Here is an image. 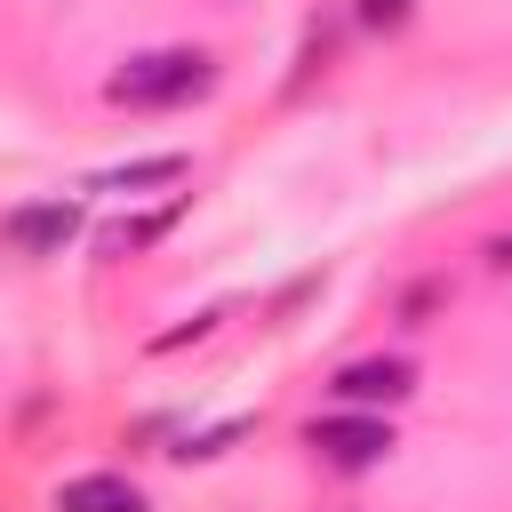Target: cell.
Here are the masks:
<instances>
[{
	"instance_id": "6",
	"label": "cell",
	"mask_w": 512,
	"mask_h": 512,
	"mask_svg": "<svg viewBox=\"0 0 512 512\" xmlns=\"http://www.w3.org/2000/svg\"><path fill=\"white\" fill-rule=\"evenodd\" d=\"M176 216H184V192H176L168 208H152V216H120V224H104V256H144L160 232H176Z\"/></svg>"
},
{
	"instance_id": "5",
	"label": "cell",
	"mask_w": 512,
	"mask_h": 512,
	"mask_svg": "<svg viewBox=\"0 0 512 512\" xmlns=\"http://www.w3.org/2000/svg\"><path fill=\"white\" fill-rule=\"evenodd\" d=\"M56 512H152L128 472H72L56 488Z\"/></svg>"
},
{
	"instance_id": "4",
	"label": "cell",
	"mask_w": 512,
	"mask_h": 512,
	"mask_svg": "<svg viewBox=\"0 0 512 512\" xmlns=\"http://www.w3.org/2000/svg\"><path fill=\"white\" fill-rule=\"evenodd\" d=\"M80 232V208L56 192V200H24V208H8L0 216V240L8 248H24V256H64V240Z\"/></svg>"
},
{
	"instance_id": "3",
	"label": "cell",
	"mask_w": 512,
	"mask_h": 512,
	"mask_svg": "<svg viewBox=\"0 0 512 512\" xmlns=\"http://www.w3.org/2000/svg\"><path fill=\"white\" fill-rule=\"evenodd\" d=\"M328 392L344 400V408H392V400H408L416 392V368L400 360V352H376V360H344L336 376H328Z\"/></svg>"
},
{
	"instance_id": "7",
	"label": "cell",
	"mask_w": 512,
	"mask_h": 512,
	"mask_svg": "<svg viewBox=\"0 0 512 512\" xmlns=\"http://www.w3.org/2000/svg\"><path fill=\"white\" fill-rule=\"evenodd\" d=\"M184 176V152H152V160H128V168H112V176H96L104 192H136V184H176Z\"/></svg>"
},
{
	"instance_id": "8",
	"label": "cell",
	"mask_w": 512,
	"mask_h": 512,
	"mask_svg": "<svg viewBox=\"0 0 512 512\" xmlns=\"http://www.w3.org/2000/svg\"><path fill=\"white\" fill-rule=\"evenodd\" d=\"M352 16H360V24H368V32H400V24H408V16H416V0H360V8H352Z\"/></svg>"
},
{
	"instance_id": "9",
	"label": "cell",
	"mask_w": 512,
	"mask_h": 512,
	"mask_svg": "<svg viewBox=\"0 0 512 512\" xmlns=\"http://www.w3.org/2000/svg\"><path fill=\"white\" fill-rule=\"evenodd\" d=\"M488 264H496V272H512V232H496V240H488Z\"/></svg>"
},
{
	"instance_id": "2",
	"label": "cell",
	"mask_w": 512,
	"mask_h": 512,
	"mask_svg": "<svg viewBox=\"0 0 512 512\" xmlns=\"http://www.w3.org/2000/svg\"><path fill=\"white\" fill-rule=\"evenodd\" d=\"M304 448H312L328 472H376V464L392 456V424H384L376 408H344V416H320V424L304 432Z\"/></svg>"
},
{
	"instance_id": "1",
	"label": "cell",
	"mask_w": 512,
	"mask_h": 512,
	"mask_svg": "<svg viewBox=\"0 0 512 512\" xmlns=\"http://www.w3.org/2000/svg\"><path fill=\"white\" fill-rule=\"evenodd\" d=\"M208 88H216V56L208 48H144L104 80V96L128 104V112H168V104H192Z\"/></svg>"
}]
</instances>
